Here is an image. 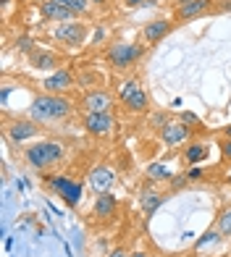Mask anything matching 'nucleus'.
I'll return each instance as SVG.
<instances>
[{
  "instance_id": "5",
  "label": "nucleus",
  "mask_w": 231,
  "mask_h": 257,
  "mask_svg": "<svg viewBox=\"0 0 231 257\" xmlns=\"http://www.w3.org/2000/svg\"><path fill=\"white\" fill-rule=\"evenodd\" d=\"M119 97L126 102V108H129L132 113H145V110H147V105H150L147 92H145V87H140V81H137V79H126V81H121Z\"/></svg>"
},
{
  "instance_id": "16",
  "label": "nucleus",
  "mask_w": 231,
  "mask_h": 257,
  "mask_svg": "<svg viewBox=\"0 0 231 257\" xmlns=\"http://www.w3.org/2000/svg\"><path fill=\"white\" fill-rule=\"evenodd\" d=\"M163 200H166V197L160 194L158 189H153V186H145L142 194H140V205H142V210H145V215H153L155 210L163 205Z\"/></svg>"
},
{
  "instance_id": "6",
  "label": "nucleus",
  "mask_w": 231,
  "mask_h": 257,
  "mask_svg": "<svg viewBox=\"0 0 231 257\" xmlns=\"http://www.w3.org/2000/svg\"><path fill=\"white\" fill-rule=\"evenodd\" d=\"M210 8H213V0H179L173 16H176V21H192L205 16Z\"/></svg>"
},
{
  "instance_id": "36",
  "label": "nucleus",
  "mask_w": 231,
  "mask_h": 257,
  "mask_svg": "<svg viewBox=\"0 0 231 257\" xmlns=\"http://www.w3.org/2000/svg\"><path fill=\"white\" fill-rule=\"evenodd\" d=\"M226 181L231 184V166H228V171H226Z\"/></svg>"
},
{
  "instance_id": "23",
  "label": "nucleus",
  "mask_w": 231,
  "mask_h": 257,
  "mask_svg": "<svg viewBox=\"0 0 231 257\" xmlns=\"http://www.w3.org/2000/svg\"><path fill=\"white\" fill-rule=\"evenodd\" d=\"M187 181H189L187 173H176V176L171 179V192H181L184 186H187Z\"/></svg>"
},
{
  "instance_id": "20",
  "label": "nucleus",
  "mask_w": 231,
  "mask_h": 257,
  "mask_svg": "<svg viewBox=\"0 0 231 257\" xmlns=\"http://www.w3.org/2000/svg\"><path fill=\"white\" fill-rule=\"evenodd\" d=\"M215 228H218V233H221V236H231V205L223 207L221 213H218Z\"/></svg>"
},
{
  "instance_id": "31",
  "label": "nucleus",
  "mask_w": 231,
  "mask_h": 257,
  "mask_svg": "<svg viewBox=\"0 0 231 257\" xmlns=\"http://www.w3.org/2000/svg\"><path fill=\"white\" fill-rule=\"evenodd\" d=\"M124 3H126V6H129V8H137V6H145V3H147V0H124Z\"/></svg>"
},
{
  "instance_id": "14",
  "label": "nucleus",
  "mask_w": 231,
  "mask_h": 257,
  "mask_svg": "<svg viewBox=\"0 0 231 257\" xmlns=\"http://www.w3.org/2000/svg\"><path fill=\"white\" fill-rule=\"evenodd\" d=\"M113 181H116V173H113L108 166H95V168L89 171V186H92L97 194L108 192L110 186H113Z\"/></svg>"
},
{
  "instance_id": "30",
  "label": "nucleus",
  "mask_w": 231,
  "mask_h": 257,
  "mask_svg": "<svg viewBox=\"0 0 231 257\" xmlns=\"http://www.w3.org/2000/svg\"><path fill=\"white\" fill-rule=\"evenodd\" d=\"M213 239H215V236H213V233H207V236H202V239L197 241V247H205V244H210Z\"/></svg>"
},
{
  "instance_id": "32",
  "label": "nucleus",
  "mask_w": 231,
  "mask_h": 257,
  "mask_svg": "<svg viewBox=\"0 0 231 257\" xmlns=\"http://www.w3.org/2000/svg\"><path fill=\"white\" fill-rule=\"evenodd\" d=\"M108 257H132V254H129V252H124V249H113Z\"/></svg>"
},
{
  "instance_id": "11",
  "label": "nucleus",
  "mask_w": 231,
  "mask_h": 257,
  "mask_svg": "<svg viewBox=\"0 0 231 257\" xmlns=\"http://www.w3.org/2000/svg\"><path fill=\"white\" fill-rule=\"evenodd\" d=\"M71 84H74L71 71H68V68H58L55 74H50L48 79L42 81V89L48 92V95H61V92H66Z\"/></svg>"
},
{
  "instance_id": "17",
  "label": "nucleus",
  "mask_w": 231,
  "mask_h": 257,
  "mask_svg": "<svg viewBox=\"0 0 231 257\" xmlns=\"http://www.w3.org/2000/svg\"><path fill=\"white\" fill-rule=\"evenodd\" d=\"M29 63L34 68H55V66H61L58 55L55 53H48V50H32L29 53Z\"/></svg>"
},
{
  "instance_id": "3",
  "label": "nucleus",
  "mask_w": 231,
  "mask_h": 257,
  "mask_svg": "<svg viewBox=\"0 0 231 257\" xmlns=\"http://www.w3.org/2000/svg\"><path fill=\"white\" fill-rule=\"evenodd\" d=\"M142 48L140 45H132V42H116L108 48V63L116 68V71H124V68L134 66L137 61L142 58Z\"/></svg>"
},
{
  "instance_id": "12",
  "label": "nucleus",
  "mask_w": 231,
  "mask_h": 257,
  "mask_svg": "<svg viewBox=\"0 0 231 257\" xmlns=\"http://www.w3.org/2000/svg\"><path fill=\"white\" fill-rule=\"evenodd\" d=\"M189 134H192V128L187 123H181V121L179 123H166L163 128H160V139H163V145H168V147H176L181 142H187Z\"/></svg>"
},
{
  "instance_id": "35",
  "label": "nucleus",
  "mask_w": 231,
  "mask_h": 257,
  "mask_svg": "<svg viewBox=\"0 0 231 257\" xmlns=\"http://www.w3.org/2000/svg\"><path fill=\"white\" fill-rule=\"evenodd\" d=\"M89 3H95V6H105L108 0H89Z\"/></svg>"
},
{
  "instance_id": "38",
  "label": "nucleus",
  "mask_w": 231,
  "mask_h": 257,
  "mask_svg": "<svg viewBox=\"0 0 231 257\" xmlns=\"http://www.w3.org/2000/svg\"><path fill=\"white\" fill-rule=\"evenodd\" d=\"M32 3H37V6H40V3H48V0H32Z\"/></svg>"
},
{
  "instance_id": "7",
  "label": "nucleus",
  "mask_w": 231,
  "mask_h": 257,
  "mask_svg": "<svg viewBox=\"0 0 231 257\" xmlns=\"http://www.w3.org/2000/svg\"><path fill=\"white\" fill-rule=\"evenodd\" d=\"M48 186L55 194H61L68 205H76L79 200H82V184H76V181L66 179V176H50Z\"/></svg>"
},
{
  "instance_id": "25",
  "label": "nucleus",
  "mask_w": 231,
  "mask_h": 257,
  "mask_svg": "<svg viewBox=\"0 0 231 257\" xmlns=\"http://www.w3.org/2000/svg\"><path fill=\"white\" fill-rule=\"evenodd\" d=\"M166 123H168V113H155L153 115V126L155 128H163Z\"/></svg>"
},
{
  "instance_id": "1",
  "label": "nucleus",
  "mask_w": 231,
  "mask_h": 257,
  "mask_svg": "<svg viewBox=\"0 0 231 257\" xmlns=\"http://www.w3.org/2000/svg\"><path fill=\"white\" fill-rule=\"evenodd\" d=\"M29 113H32V121H37V123L61 121L71 113V100H66L61 95H40V97H34Z\"/></svg>"
},
{
  "instance_id": "26",
  "label": "nucleus",
  "mask_w": 231,
  "mask_h": 257,
  "mask_svg": "<svg viewBox=\"0 0 231 257\" xmlns=\"http://www.w3.org/2000/svg\"><path fill=\"white\" fill-rule=\"evenodd\" d=\"M181 123H187V126H197V115H194V113H181Z\"/></svg>"
},
{
  "instance_id": "18",
  "label": "nucleus",
  "mask_w": 231,
  "mask_h": 257,
  "mask_svg": "<svg viewBox=\"0 0 231 257\" xmlns=\"http://www.w3.org/2000/svg\"><path fill=\"white\" fill-rule=\"evenodd\" d=\"M116 213V200L108 194V192H102L97 194V202H95V215L97 218H110Z\"/></svg>"
},
{
  "instance_id": "24",
  "label": "nucleus",
  "mask_w": 231,
  "mask_h": 257,
  "mask_svg": "<svg viewBox=\"0 0 231 257\" xmlns=\"http://www.w3.org/2000/svg\"><path fill=\"white\" fill-rule=\"evenodd\" d=\"M16 48H19L21 53H27V55H29L32 50H37V48L32 45V40H29V37H19V40H16Z\"/></svg>"
},
{
  "instance_id": "13",
  "label": "nucleus",
  "mask_w": 231,
  "mask_h": 257,
  "mask_svg": "<svg viewBox=\"0 0 231 257\" xmlns=\"http://www.w3.org/2000/svg\"><path fill=\"white\" fill-rule=\"evenodd\" d=\"M171 29H173L171 21H166V19H155V21H150V24H145L142 37H145L147 45H158L160 40H166V37H168Z\"/></svg>"
},
{
  "instance_id": "33",
  "label": "nucleus",
  "mask_w": 231,
  "mask_h": 257,
  "mask_svg": "<svg viewBox=\"0 0 231 257\" xmlns=\"http://www.w3.org/2000/svg\"><path fill=\"white\" fill-rule=\"evenodd\" d=\"M218 11H231V0H221V3H218Z\"/></svg>"
},
{
  "instance_id": "4",
  "label": "nucleus",
  "mask_w": 231,
  "mask_h": 257,
  "mask_svg": "<svg viewBox=\"0 0 231 257\" xmlns=\"http://www.w3.org/2000/svg\"><path fill=\"white\" fill-rule=\"evenodd\" d=\"M53 37L61 45H68V48H82L89 37V27L82 21H63L53 29Z\"/></svg>"
},
{
  "instance_id": "27",
  "label": "nucleus",
  "mask_w": 231,
  "mask_h": 257,
  "mask_svg": "<svg viewBox=\"0 0 231 257\" xmlns=\"http://www.w3.org/2000/svg\"><path fill=\"white\" fill-rule=\"evenodd\" d=\"M221 155L226 160H231V139H223V142H221Z\"/></svg>"
},
{
  "instance_id": "2",
  "label": "nucleus",
  "mask_w": 231,
  "mask_h": 257,
  "mask_svg": "<svg viewBox=\"0 0 231 257\" xmlns=\"http://www.w3.org/2000/svg\"><path fill=\"white\" fill-rule=\"evenodd\" d=\"M66 155V150L63 145H58V142H37V145H32L24 150V158L32 168H37V171H45V168H50L55 166V163H61Z\"/></svg>"
},
{
  "instance_id": "10",
  "label": "nucleus",
  "mask_w": 231,
  "mask_h": 257,
  "mask_svg": "<svg viewBox=\"0 0 231 257\" xmlns=\"http://www.w3.org/2000/svg\"><path fill=\"white\" fill-rule=\"evenodd\" d=\"M84 128L92 137H108L113 128V115L110 113H84Z\"/></svg>"
},
{
  "instance_id": "8",
  "label": "nucleus",
  "mask_w": 231,
  "mask_h": 257,
  "mask_svg": "<svg viewBox=\"0 0 231 257\" xmlns=\"http://www.w3.org/2000/svg\"><path fill=\"white\" fill-rule=\"evenodd\" d=\"M110 108H113V97L108 95L105 89H92L82 100V110L84 113H110Z\"/></svg>"
},
{
  "instance_id": "37",
  "label": "nucleus",
  "mask_w": 231,
  "mask_h": 257,
  "mask_svg": "<svg viewBox=\"0 0 231 257\" xmlns=\"http://www.w3.org/2000/svg\"><path fill=\"white\" fill-rule=\"evenodd\" d=\"M132 257H147V254H145V252H134Z\"/></svg>"
},
{
  "instance_id": "28",
  "label": "nucleus",
  "mask_w": 231,
  "mask_h": 257,
  "mask_svg": "<svg viewBox=\"0 0 231 257\" xmlns=\"http://www.w3.org/2000/svg\"><path fill=\"white\" fill-rule=\"evenodd\" d=\"M187 176H189V181H200V179H202V171H200V168H192Z\"/></svg>"
},
{
  "instance_id": "9",
  "label": "nucleus",
  "mask_w": 231,
  "mask_h": 257,
  "mask_svg": "<svg viewBox=\"0 0 231 257\" xmlns=\"http://www.w3.org/2000/svg\"><path fill=\"white\" fill-rule=\"evenodd\" d=\"M40 16L55 21V24H63V21H74L76 14L68 6H63L61 0H48V3H40Z\"/></svg>"
},
{
  "instance_id": "21",
  "label": "nucleus",
  "mask_w": 231,
  "mask_h": 257,
  "mask_svg": "<svg viewBox=\"0 0 231 257\" xmlns=\"http://www.w3.org/2000/svg\"><path fill=\"white\" fill-rule=\"evenodd\" d=\"M205 155H207V150H205L202 145H197V142H194V145H189V147H187V155H184V160H187V163H192V166H194V163H200Z\"/></svg>"
},
{
  "instance_id": "19",
  "label": "nucleus",
  "mask_w": 231,
  "mask_h": 257,
  "mask_svg": "<svg viewBox=\"0 0 231 257\" xmlns=\"http://www.w3.org/2000/svg\"><path fill=\"white\" fill-rule=\"evenodd\" d=\"M145 173H147L150 181H171L173 179V173H171V168L166 166V163H150Z\"/></svg>"
},
{
  "instance_id": "29",
  "label": "nucleus",
  "mask_w": 231,
  "mask_h": 257,
  "mask_svg": "<svg viewBox=\"0 0 231 257\" xmlns=\"http://www.w3.org/2000/svg\"><path fill=\"white\" fill-rule=\"evenodd\" d=\"M102 40H105V32L97 29V32H95V40H92V45H97V42H102Z\"/></svg>"
},
{
  "instance_id": "15",
  "label": "nucleus",
  "mask_w": 231,
  "mask_h": 257,
  "mask_svg": "<svg viewBox=\"0 0 231 257\" xmlns=\"http://www.w3.org/2000/svg\"><path fill=\"white\" fill-rule=\"evenodd\" d=\"M37 132H40V123L37 121H14V123L8 126L11 142H24V139L37 137Z\"/></svg>"
},
{
  "instance_id": "22",
  "label": "nucleus",
  "mask_w": 231,
  "mask_h": 257,
  "mask_svg": "<svg viewBox=\"0 0 231 257\" xmlns=\"http://www.w3.org/2000/svg\"><path fill=\"white\" fill-rule=\"evenodd\" d=\"M63 6H68L74 11L76 16H82V14H87V8H89V0H61Z\"/></svg>"
},
{
  "instance_id": "34",
  "label": "nucleus",
  "mask_w": 231,
  "mask_h": 257,
  "mask_svg": "<svg viewBox=\"0 0 231 257\" xmlns=\"http://www.w3.org/2000/svg\"><path fill=\"white\" fill-rule=\"evenodd\" d=\"M223 134H226V139H231V123H228V126L223 128Z\"/></svg>"
}]
</instances>
